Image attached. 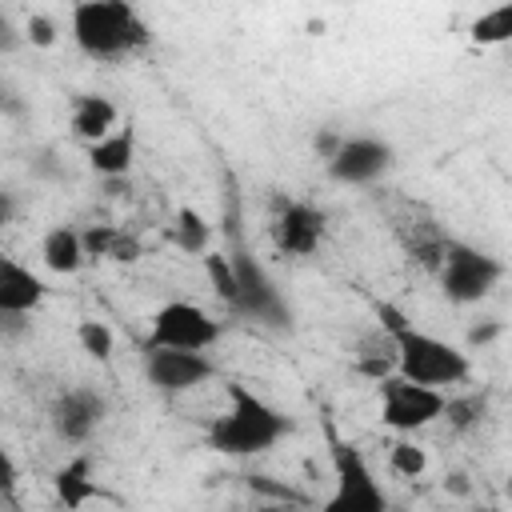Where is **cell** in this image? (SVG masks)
<instances>
[{"label": "cell", "mask_w": 512, "mask_h": 512, "mask_svg": "<svg viewBox=\"0 0 512 512\" xmlns=\"http://www.w3.org/2000/svg\"><path fill=\"white\" fill-rule=\"evenodd\" d=\"M292 432V420L248 384H228V412L208 424V448L220 456H264Z\"/></svg>", "instance_id": "6da1fadb"}, {"label": "cell", "mask_w": 512, "mask_h": 512, "mask_svg": "<svg viewBox=\"0 0 512 512\" xmlns=\"http://www.w3.org/2000/svg\"><path fill=\"white\" fill-rule=\"evenodd\" d=\"M380 324L388 328V336L396 340V376L412 380V384H424V388H452V384H464L472 364H468V352H460L456 344L432 336V332H420L408 324V316L392 304H380Z\"/></svg>", "instance_id": "7a4b0ae2"}, {"label": "cell", "mask_w": 512, "mask_h": 512, "mask_svg": "<svg viewBox=\"0 0 512 512\" xmlns=\"http://www.w3.org/2000/svg\"><path fill=\"white\" fill-rule=\"evenodd\" d=\"M72 40L92 60H124L148 44V24L124 0H84L72 8Z\"/></svg>", "instance_id": "3957f363"}, {"label": "cell", "mask_w": 512, "mask_h": 512, "mask_svg": "<svg viewBox=\"0 0 512 512\" xmlns=\"http://www.w3.org/2000/svg\"><path fill=\"white\" fill-rule=\"evenodd\" d=\"M332 468H336V480L320 512H388V492L380 488L360 448L332 444Z\"/></svg>", "instance_id": "277c9868"}, {"label": "cell", "mask_w": 512, "mask_h": 512, "mask_svg": "<svg viewBox=\"0 0 512 512\" xmlns=\"http://www.w3.org/2000/svg\"><path fill=\"white\" fill-rule=\"evenodd\" d=\"M500 276H504L500 260L480 252V248H472V244H464V240H452L444 260H440V268H436V284H440L444 300H452V304L484 300L496 288Z\"/></svg>", "instance_id": "5b68a950"}, {"label": "cell", "mask_w": 512, "mask_h": 512, "mask_svg": "<svg viewBox=\"0 0 512 512\" xmlns=\"http://www.w3.org/2000/svg\"><path fill=\"white\" fill-rule=\"evenodd\" d=\"M220 340V320H212L192 300H168L152 312V328L144 336L148 348H176V352H208Z\"/></svg>", "instance_id": "8992f818"}, {"label": "cell", "mask_w": 512, "mask_h": 512, "mask_svg": "<svg viewBox=\"0 0 512 512\" xmlns=\"http://www.w3.org/2000/svg\"><path fill=\"white\" fill-rule=\"evenodd\" d=\"M232 256V268H236V312L240 316H248V320H256V324H268V328H288V304H284V292L276 288V280L268 276V268L252 256V252H244V248H236V252H228Z\"/></svg>", "instance_id": "52a82bcc"}, {"label": "cell", "mask_w": 512, "mask_h": 512, "mask_svg": "<svg viewBox=\"0 0 512 512\" xmlns=\"http://www.w3.org/2000/svg\"><path fill=\"white\" fill-rule=\"evenodd\" d=\"M444 404H448V396L440 388H424V384H412L404 376L380 380V420L392 432L408 436L416 428H428L432 420L444 416Z\"/></svg>", "instance_id": "ba28073f"}, {"label": "cell", "mask_w": 512, "mask_h": 512, "mask_svg": "<svg viewBox=\"0 0 512 512\" xmlns=\"http://www.w3.org/2000/svg\"><path fill=\"white\" fill-rule=\"evenodd\" d=\"M108 416V400L104 392L88 388V384H72L64 392H56L52 408H48V424L56 432V440L64 444H84Z\"/></svg>", "instance_id": "9c48e42d"}, {"label": "cell", "mask_w": 512, "mask_h": 512, "mask_svg": "<svg viewBox=\"0 0 512 512\" xmlns=\"http://www.w3.org/2000/svg\"><path fill=\"white\" fill-rule=\"evenodd\" d=\"M144 376L156 392H192L204 380L216 376V364L208 360V352H176V348H148L144 352Z\"/></svg>", "instance_id": "30bf717a"}, {"label": "cell", "mask_w": 512, "mask_h": 512, "mask_svg": "<svg viewBox=\"0 0 512 512\" xmlns=\"http://www.w3.org/2000/svg\"><path fill=\"white\" fill-rule=\"evenodd\" d=\"M324 212L308 200H276L272 212V244L284 256H312L324 244Z\"/></svg>", "instance_id": "8fae6325"}, {"label": "cell", "mask_w": 512, "mask_h": 512, "mask_svg": "<svg viewBox=\"0 0 512 512\" xmlns=\"http://www.w3.org/2000/svg\"><path fill=\"white\" fill-rule=\"evenodd\" d=\"M388 168H392V144L380 136H344V144L328 160V176L336 184H372Z\"/></svg>", "instance_id": "7c38bea8"}, {"label": "cell", "mask_w": 512, "mask_h": 512, "mask_svg": "<svg viewBox=\"0 0 512 512\" xmlns=\"http://www.w3.org/2000/svg\"><path fill=\"white\" fill-rule=\"evenodd\" d=\"M396 240L408 252V260L420 264V268H428V272L440 268V260H444V252L452 244V236H444V228L420 204H408V212L396 216Z\"/></svg>", "instance_id": "4fadbf2b"}, {"label": "cell", "mask_w": 512, "mask_h": 512, "mask_svg": "<svg viewBox=\"0 0 512 512\" xmlns=\"http://www.w3.org/2000/svg\"><path fill=\"white\" fill-rule=\"evenodd\" d=\"M44 280L16 256L0 260V316H32L44 304Z\"/></svg>", "instance_id": "5bb4252c"}, {"label": "cell", "mask_w": 512, "mask_h": 512, "mask_svg": "<svg viewBox=\"0 0 512 512\" xmlns=\"http://www.w3.org/2000/svg\"><path fill=\"white\" fill-rule=\"evenodd\" d=\"M116 120H120V112H116V104L108 100V96H100V92H80V96H72V116H68V124H72V132L92 148V144H100L104 136H112L116 132Z\"/></svg>", "instance_id": "9a60e30c"}, {"label": "cell", "mask_w": 512, "mask_h": 512, "mask_svg": "<svg viewBox=\"0 0 512 512\" xmlns=\"http://www.w3.org/2000/svg\"><path fill=\"white\" fill-rule=\"evenodd\" d=\"M132 160H136V132L124 124V128H116L112 136H104L100 144H92L88 148V164H92V172L96 176H104L108 184H116V180H124L128 176V168H132Z\"/></svg>", "instance_id": "2e32d148"}, {"label": "cell", "mask_w": 512, "mask_h": 512, "mask_svg": "<svg viewBox=\"0 0 512 512\" xmlns=\"http://www.w3.org/2000/svg\"><path fill=\"white\" fill-rule=\"evenodd\" d=\"M52 488H56V496H60V504L68 512H80L92 496H100V488L92 480V456L88 452H76L72 460H64L56 468V476H52Z\"/></svg>", "instance_id": "e0dca14e"}, {"label": "cell", "mask_w": 512, "mask_h": 512, "mask_svg": "<svg viewBox=\"0 0 512 512\" xmlns=\"http://www.w3.org/2000/svg\"><path fill=\"white\" fill-rule=\"evenodd\" d=\"M84 236L72 228V224H56V228H48L44 232V240H40V260H44V268L48 272H56V276H72L80 264H84Z\"/></svg>", "instance_id": "ac0fdd59"}, {"label": "cell", "mask_w": 512, "mask_h": 512, "mask_svg": "<svg viewBox=\"0 0 512 512\" xmlns=\"http://www.w3.org/2000/svg\"><path fill=\"white\" fill-rule=\"evenodd\" d=\"M356 372L372 376V380H388L396 376V340L388 336V328L380 324L372 336H364L356 344Z\"/></svg>", "instance_id": "d6986e66"}, {"label": "cell", "mask_w": 512, "mask_h": 512, "mask_svg": "<svg viewBox=\"0 0 512 512\" xmlns=\"http://www.w3.org/2000/svg\"><path fill=\"white\" fill-rule=\"evenodd\" d=\"M484 416H488V396L484 392H460V396H448V404H444V420L460 436L480 428Z\"/></svg>", "instance_id": "ffe728a7"}, {"label": "cell", "mask_w": 512, "mask_h": 512, "mask_svg": "<svg viewBox=\"0 0 512 512\" xmlns=\"http://www.w3.org/2000/svg\"><path fill=\"white\" fill-rule=\"evenodd\" d=\"M468 36H472V44H484V48L508 44V40H512V4H500V8L480 12V16L472 20Z\"/></svg>", "instance_id": "44dd1931"}, {"label": "cell", "mask_w": 512, "mask_h": 512, "mask_svg": "<svg viewBox=\"0 0 512 512\" xmlns=\"http://www.w3.org/2000/svg\"><path fill=\"white\" fill-rule=\"evenodd\" d=\"M172 240L180 252H208V224L196 208H180L176 212V224H172Z\"/></svg>", "instance_id": "7402d4cb"}, {"label": "cell", "mask_w": 512, "mask_h": 512, "mask_svg": "<svg viewBox=\"0 0 512 512\" xmlns=\"http://www.w3.org/2000/svg\"><path fill=\"white\" fill-rule=\"evenodd\" d=\"M204 272L212 280V292L232 308L236 304V268H232V256L224 252H204Z\"/></svg>", "instance_id": "603a6c76"}, {"label": "cell", "mask_w": 512, "mask_h": 512, "mask_svg": "<svg viewBox=\"0 0 512 512\" xmlns=\"http://www.w3.org/2000/svg\"><path fill=\"white\" fill-rule=\"evenodd\" d=\"M388 468H392L396 476H404V480H416V476H424V468H428V452H424L420 444H412V440H396V444L388 448Z\"/></svg>", "instance_id": "cb8c5ba5"}, {"label": "cell", "mask_w": 512, "mask_h": 512, "mask_svg": "<svg viewBox=\"0 0 512 512\" xmlns=\"http://www.w3.org/2000/svg\"><path fill=\"white\" fill-rule=\"evenodd\" d=\"M76 340H80V348L92 356V360H108L112 356V328L104 324V320H80L76 324Z\"/></svg>", "instance_id": "d4e9b609"}, {"label": "cell", "mask_w": 512, "mask_h": 512, "mask_svg": "<svg viewBox=\"0 0 512 512\" xmlns=\"http://www.w3.org/2000/svg\"><path fill=\"white\" fill-rule=\"evenodd\" d=\"M84 236V252L88 256H112V248H116V240H120V228H112V224H92V228H84L80 232Z\"/></svg>", "instance_id": "484cf974"}, {"label": "cell", "mask_w": 512, "mask_h": 512, "mask_svg": "<svg viewBox=\"0 0 512 512\" xmlns=\"http://www.w3.org/2000/svg\"><path fill=\"white\" fill-rule=\"evenodd\" d=\"M24 32H28V40H32L36 48H52V44H56V24H52V16H44V12H32L28 24H24Z\"/></svg>", "instance_id": "4316f807"}, {"label": "cell", "mask_w": 512, "mask_h": 512, "mask_svg": "<svg viewBox=\"0 0 512 512\" xmlns=\"http://www.w3.org/2000/svg\"><path fill=\"white\" fill-rule=\"evenodd\" d=\"M500 336V320H484V324H472L468 328V344L472 348H484V344H492Z\"/></svg>", "instance_id": "83f0119b"}, {"label": "cell", "mask_w": 512, "mask_h": 512, "mask_svg": "<svg viewBox=\"0 0 512 512\" xmlns=\"http://www.w3.org/2000/svg\"><path fill=\"white\" fill-rule=\"evenodd\" d=\"M244 512H300L288 496H280V500H256L252 508H244Z\"/></svg>", "instance_id": "f1b7e54d"}, {"label": "cell", "mask_w": 512, "mask_h": 512, "mask_svg": "<svg viewBox=\"0 0 512 512\" xmlns=\"http://www.w3.org/2000/svg\"><path fill=\"white\" fill-rule=\"evenodd\" d=\"M476 512H492V508H476Z\"/></svg>", "instance_id": "f546056e"}, {"label": "cell", "mask_w": 512, "mask_h": 512, "mask_svg": "<svg viewBox=\"0 0 512 512\" xmlns=\"http://www.w3.org/2000/svg\"><path fill=\"white\" fill-rule=\"evenodd\" d=\"M508 496H512V484H508Z\"/></svg>", "instance_id": "4dcf8cb0"}, {"label": "cell", "mask_w": 512, "mask_h": 512, "mask_svg": "<svg viewBox=\"0 0 512 512\" xmlns=\"http://www.w3.org/2000/svg\"><path fill=\"white\" fill-rule=\"evenodd\" d=\"M12 512H20V508H12Z\"/></svg>", "instance_id": "1f68e13d"}]
</instances>
